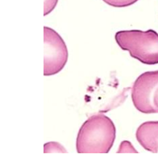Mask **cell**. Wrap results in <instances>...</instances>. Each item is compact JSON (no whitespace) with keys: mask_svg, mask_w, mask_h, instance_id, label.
Segmentation results:
<instances>
[{"mask_svg":"<svg viewBox=\"0 0 158 154\" xmlns=\"http://www.w3.org/2000/svg\"><path fill=\"white\" fill-rule=\"evenodd\" d=\"M115 139L113 121L102 113L89 116L81 125L77 137L78 153H107Z\"/></svg>","mask_w":158,"mask_h":154,"instance_id":"1","label":"cell"},{"mask_svg":"<svg viewBox=\"0 0 158 154\" xmlns=\"http://www.w3.org/2000/svg\"><path fill=\"white\" fill-rule=\"evenodd\" d=\"M115 40L131 57L144 65L158 64V33L156 31L125 30L115 34Z\"/></svg>","mask_w":158,"mask_h":154,"instance_id":"2","label":"cell"},{"mask_svg":"<svg viewBox=\"0 0 158 154\" xmlns=\"http://www.w3.org/2000/svg\"><path fill=\"white\" fill-rule=\"evenodd\" d=\"M68 49L62 37L51 27H44V75L58 73L66 65Z\"/></svg>","mask_w":158,"mask_h":154,"instance_id":"3","label":"cell"},{"mask_svg":"<svg viewBox=\"0 0 158 154\" xmlns=\"http://www.w3.org/2000/svg\"><path fill=\"white\" fill-rule=\"evenodd\" d=\"M157 89L158 70L139 75L131 87V100L135 108L145 114L158 113L154 104V95Z\"/></svg>","mask_w":158,"mask_h":154,"instance_id":"4","label":"cell"},{"mask_svg":"<svg viewBox=\"0 0 158 154\" xmlns=\"http://www.w3.org/2000/svg\"><path fill=\"white\" fill-rule=\"evenodd\" d=\"M135 137L144 149L157 153L158 121H148L139 125L135 132Z\"/></svg>","mask_w":158,"mask_h":154,"instance_id":"5","label":"cell"},{"mask_svg":"<svg viewBox=\"0 0 158 154\" xmlns=\"http://www.w3.org/2000/svg\"><path fill=\"white\" fill-rule=\"evenodd\" d=\"M106 4L114 7H126L134 4L138 0H102Z\"/></svg>","mask_w":158,"mask_h":154,"instance_id":"6","label":"cell"},{"mask_svg":"<svg viewBox=\"0 0 158 154\" xmlns=\"http://www.w3.org/2000/svg\"><path fill=\"white\" fill-rule=\"evenodd\" d=\"M44 152H67L61 144L57 142H48L46 143L44 146Z\"/></svg>","mask_w":158,"mask_h":154,"instance_id":"7","label":"cell"},{"mask_svg":"<svg viewBox=\"0 0 158 154\" xmlns=\"http://www.w3.org/2000/svg\"><path fill=\"white\" fill-rule=\"evenodd\" d=\"M117 152H119V153H122V152H135V153H136L137 151L135 149L133 145L128 140H123V141L121 142Z\"/></svg>","mask_w":158,"mask_h":154,"instance_id":"8","label":"cell"},{"mask_svg":"<svg viewBox=\"0 0 158 154\" xmlns=\"http://www.w3.org/2000/svg\"><path fill=\"white\" fill-rule=\"evenodd\" d=\"M58 0H44V15H48L54 10Z\"/></svg>","mask_w":158,"mask_h":154,"instance_id":"9","label":"cell"},{"mask_svg":"<svg viewBox=\"0 0 158 154\" xmlns=\"http://www.w3.org/2000/svg\"><path fill=\"white\" fill-rule=\"evenodd\" d=\"M154 104H155V106H156L158 110V89H156L155 95H154Z\"/></svg>","mask_w":158,"mask_h":154,"instance_id":"10","label":"cell"}]
</instances>
